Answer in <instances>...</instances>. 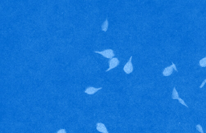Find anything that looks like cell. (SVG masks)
I'll list each match as a JSON object with an SVG mask.
<instances>
[{
	"label": "cell",
	"instance_id": "1",
	"mask_svg": "<svg viewBox=\"0 0 206 133\" xmlns=\"http://www.w3.org/2000/svg\"><path fill=\"white\" fill-rule=\"evenodd\" d=\"M94 52L102 55L104 57L106 58L111 59L113 58L115 55L114 51L111 49H107V50H104L102 51H95Z\"/></svg>",
	"mask_w": 206,
	"mask_h": 133
},
{
	"label": "cell",
	"instance_id": "2",
	"mask_svg": "<svg viewBox=\"0 0 206 133\" xmlns=\"http://www.w3.org/2000/svg\"><path fill=\"white\" fill-rule=\"evenodd\" d=\"M132 56H131L129 58V60L126 63L124 67V71L127 74H130L131 73L133 72V64H132V61H132Z\"/></svg>",
	"mask_w": 206,
	"mask_h": 133
},
{
	"label": "cell",
	"instance_id": "3",
	"mask_svg": "<svg viewBox=\"0 0 206 133\" xmlns=\"http://www.w3.org/2000/svg\"><path fill=\"white\" fill-rule=\"evenodd\" d=\"M120 62V61L116 57L113 58L111 59L109 61V68L106 70V72H108V71L116 68L119 65Z\"/></svg>",
	"mask_w": 206,
	"mask_h": 133
},
{
	"label": "cell",
	"instance_id": "4",
	"mask_svg": "<svg viewBox=\"0 0 206 133\" xmlns=\"http://www.w3.org/2000/svg\"><path fill=\"white\" fill-rule=\"evenodd\" d=\"M97 130L100 132L109 133L104 124L102 123H101V122H99L97 124Z\"/></svg>",
	"mask_w": 206,
	"mask_h": 133
},
{
	"label": "cell",
	"instance_id": "5",
	"mask_svg": "<svg viewBox=\"0 0 206 133\" xmlns=\"http://www.w3.org/2000/svg\"><path fill=\"white\" fill-rule=\"evenodd\" d=\"M102 88V87L96 88L91 86V87H88V88H86L85 90V92L88 94V95H93L96 92H97L98 90H100Z\"/></svg>",
	"mask_w": 206,
	"mask_h": 133
},
{
	"label": "cell",
	"instance_id": "6",
	"mask_svg": "<svg viewBox=\"0 0 206 133\" xmlns=\"http://www.w3.org/2000/svg\"><path fill=\"white\" fill-rule=\"evenodd\" d=\"M173 71V65L168 66L164 69L163 72V75L164 76H171Z\"/></svg>",
	"mask_w": 206,
	"mask_h": 133
},
{
	"label": "cell",
	"instance_id": "7",
	"mask_svg": "<svg viewBox=\"0 0 206 133\" xmlns=\"http://www.w3.org/2000/svg\"><path fill=\"white\" fill-rule=\"evenodd\" d=\"M109 22H108V19H106V21H105L103 24H102V26H101V29L103 31L106 32L107 31V30H108V28H109Z\"/></svg>",
	"mask_w": 206,
	"mask_h": 133
},
{
	"label": "cell",
	"instance_id": "8",
	"mask_svg": "<svg viewBox=\"0 0 206 133\" xmlns=\"http://www.w3.org/2000/svg\"><path fill=\"white\" fill-rule=\"evenodd\" d=\"M172 99H174V100H175V99H177L178 100L179 98V95L178 94V92H177L176 89L175 87H174L173 89V93H172Z\"/></svg>",
	"mask_w": 206,
	"mask_h": 133
},
{
	"label": "cell",
	"instance_id": "9",
	"mask_svg": "<svg viewBox=\"0 0 206 133\" xmlns=\"http://www.w3.org/2000/svg\"><path fill=\"white\" fill-rule=\"evenodd\" d=\"M199 65L202 67H206V57L203 58L200 60L199 61Z\"/></svg>",
	"mask_w": 206,
	"mask_h": 133
},
{
	"label": "cell",
	"instance_id": "10",
	"mask_svg": "<svg viewBox=\"0 0 206 133\" xmlns=\"http://www.w3.org/2000/svg\"><path fill=\"white\" fill-rule=\"evenodd\" d=\"M196 129L197 130L199 131L201 133H204L203 130V128L202 126L200 125H196Z\"/></svg>",
	"mask_w": 206,
	"mask_h": 133
},
{
	"label": "cell",
	"instance_id": "11",
	"mask_svg": "<svg viewBox=\"0 0 206 133\" xmlns=\"http://www.w3.org/2000/svg\"><path fill=\"white\" fill-rule=\"evenodd\" d=\"M178 101H179V102L181 104H182V105H184L185 106H186V107H187V108H188V106L187 105H186V104L185 103L184 101L183 100H182V99L181 98H179L178 99Z\"/></svg>",
	"mask_w": 206,
	"mask_h": 133
},
{
	"label": "cell",
	"instance_id": "12",
	"mask_svg": "<svg viewBox=\"0 0 206 133\" xmlns=\"http://www.w3.org/2000/svg\"><path fill=\"white\" fill-rule=\"evenodd\" d=\"M206 83V79H205V80H204V81L203 82V83H202V84H201V85L200 86V88H202L203 87L204 85H205V84Z\"/></svg>",
	"mask_w": 206,
	"mask_h": 133
},
{
	"label": "cell",
	"instance_id": "13",
	"mask_svg": "<svg viewBox=\"0 0 206 133\" xmlns=\"http://www.w3.org/2000/svg\"><path fill=\"white\" fill-rule=\"evenodd\" d=\"M57 133H67L66 132L65 130L64 129H62V130H60L57 132Z\"/></svg>",
	"mask_w": 206,
	"mask_h": 133
},
{
	"label": "cell",
	"instance_id": "14",
	"mask_svg": "<svg viewBox=\"0 0 206 133\" xmlns=\"http://www.w3.org/2000/svg\"><path fill=\"white\" fill-rule=\"evenodd\" d=\"M172 65H173V68L175 71H177V72H178L176 66L175 64H174L172 62Z\"/></svg>",
	"mask_w": 206,
	"mask_h": 133
}]
</instances>
